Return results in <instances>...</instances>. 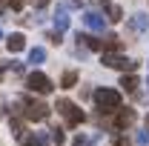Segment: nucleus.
<instances>
[{"mask_svg": "<svg viewBox=\"0 0 149 146\" xmlns=\"http://www.w3.org/2000/svg\"><path fill=\"white\" fill-rule=\"evenodd\" d=\"M63 117H66V123L69 126H80L83 120H86V115H83V109L77 106V103H72V100H66V97H60L57 100V106H55Z\"/></svg>", "mask_w": 149, "mask_h": 146, "instance_id": "obj_1", "label": "nucleus"}, {"mask_svg": "<svg viewBox=\"0 0 149 146\" xmlns=\"http://www.w3.org/2000/svg\"><path fill=\"white\" fill-rule=\"evenodd\" d=\"M95 103H97L100 115L115 112V109H120V92H115V89H97V92H95Z\"/></svg>", "mask_w": 149, "mask_h": 146, "instance_id": "obj_2", "label": "nucleus"}, {"mask_svg": "<svg viewBox=\"0 0 149 146\" xmlns=\"http://www.w3.org/2000/svg\"><path fill=\"white\" fill-rule=\"evenodd\" d=\"M23 115H26V120H46L49 115H52V109L43 103V100H32V97H26L23 100Z\"/></svg>", "mask_w": 149, "mask_h": 146, "instance_id": "obj_3", "label": "nucleus"}, {"mask_svg": "<svg viewBox=\"0 0 149 146\" xmlns=\"http://www.w3.org/2000/svg\"><path fill=\"white\" fill-rule=\"evenodd\" d=\"M103 66H109V69H123V72H135V69H138L135 60L120 57V55H115V52H103Z\"/></svg>", "mask_w": 149, "mask_h": 146, "instance_id": "obj_4", "label": "nucleus"}, {"mask_svg": "<svg viewBox=\"0 0 149 146\" xmlns=\"http://www.w3.org/2000/svg\"><path fill=\"white\" fill-rule=\"evenodd\" d=\"M26 86H29L32 92H37V95H49V92H52V80H49L43 72H32L29 77H26Z\"/></svg>", "mask_w": 149, "mask_h": 146, "instance_id": "obj_5", "label": "nucleus"}, {"mask_svg": "<svg viewBox=\"0 0 149 146\" xmlns=\"http://www.w3.org/2000/svg\"><path fill=\"white\" fill-rule=\"evenodd\" d=\"M80 20H83V26H86V29H92V32H103V29H106V23H109L100 12H83V17H80Z\"/></svg>", "mask_w": 149, "mask_h": 146, "instance_id": "obj_6", "label": "nucleus"}, {"mask_svg": "<svg viewBox=\"0 0 149 146\" xmlns=\"http://www.w3.org/2000/svg\"><path fill=\"white\" fill-rule=\"evenodd\" d=\"M135 109H120V115H118V120H115V126L118 129H126V126H132L135 123Z\"/></svg>", "mask_w": 149, "mask_h": 146, "instance_id": "obj_7", "label": "nucleus"}, {"mask_svg": "<svg viewBox=\"0 0 149 146\" xmlns=\"http://www.w3.org/2000/svg\"><path fill=\"white\" fill-rule=\"evenodd\" d=\"M129 26L135 29V32H149V17H146V15H132Z\"/></svg>", "mask_w": 149, "mask_h": 146, "instance_id": "obj_8", "label": "nucleus"}, {"mask_svg": "<svg viewBox=\"0 0 149 146\" xmlns=\"http://www.w3.org/2000/svg\"><path fill=\"white\" fill-rule=\"evenodd\" d=\"M118 49H120L118 35H106V40H100V52H118Z\"/></svg>", "mask_w": 149, "mask_h": 146, "instance_id": "obj_9", "label": "nucleus"}, {"mask_svg": "<svg viewBox=\"0 0 149 146\" xmlns=\"http://www.w3.org/2000/svg\"><path fill=\"white\" fill-rule=\"evenodd\" d=\"M46 143H49V135H43V132H35V135L23 138V146H46Z\"/></svg>", "mask_w": 149, "mask_h": 146, "instance_id": "obj_10", "label": "nucleus"}, {"mask_svg": "<svg viewBox=\"0 0 149 146\" xmlns=\"http://www.w3.org/2000/svg\"><path fill=\"white\" fill-rule=\"evenodd\" d=\"M6 46H9V52H23V49H26V37L23 35H12L6 40Z\"/></svg>", "mask_w": 149, "mask_h": 146, "instance_id": "obj_11", "label": "nucleus"}, {"mask_svg": "<svg viewBox=\"0 0 149 146\" xmlns=\"http://www.w3.org/2000/svg\"><path fill=\"white\" fill-rule=\"evenodd\" d=\"M100 9H103V12L109 15L106 20H120V17H123V12H120V6H115V3H106V0H103V3H100Z\"/></svg>", "mask_w": 149, "mask_h": 146, "instance_id": "obj_12", "label": "nucleus"}, {"mask_svg": "<svg viewBox=\"0 0 149 146\" xmlns=\"http://www.w3.org/2000/svg\"><path fill=\"white\" fill-rule=\"evenodd\" d=\"M66 26H69V17H66V6H60V9H57V15H55V29H57V32H63Z\"/></svg>", "mask_w": 149, "mask_h": 146, "instance_id": "obj_13", "label": "nucleus"}, {"mask_svg": "<svg viewBox=\"0 0 149 146\" xmlns=\"http://www.w3.org/2000/svg\"><path fill=\"white\" fill-rule=\"evenodd\" d=\"M43 60H46V49H40V46H35V49H32V52H29V63H43Z\"/></svg>", "mask_w": 149, "mask_h": 146, "instance_id": "obj_14", "label": "nucleus"}, {"mask_svg": "<svg viewBox=\"0 0 149 146\" xmlns=\"http://www.w3.org/2000/svg\"><path fill=\"white\" fill-rule=\"evenodd\" d=\"M120 86H123L126 92H135V89H138V77H135V74H123V80H120Z\"/></svg>", "mask_w": 149, "mask_h": 146, "instance_id": "obj_15", "label": "nucleus"}, {"mask_svg": "<svg viewBox=\"0 0 149 146\" xmlns=\"http://www.w3.org/2000/svg\"><path fill=\"white\" fill-rule=\"evenodd\" d=\"M74 83H77V72H66V74H63V80H60L63 89H72Z\"/></svg>", "mask_w": 149, "mask_h": 146, "instance_id": "obj_16", "label": "nucleus"}, {"mask_svg": "<svg viewBox=\"0 0 149 146\" xmlns=\"http://www.w3.org/2000/svg\"><path fill=\"white\" fill-rule=\"evenodd\" d=\"M52 140H55L57 146H63V143H66V135H63V129H52Z\"/></svg>", "mask_w": 149, "mask_h": 146, "instance_id": "obj_17", "label": "nucleus"}, {"mask_svg": "<svg viewBox=\"0 0 149 146\" xmlns=\"http://www.w3.org/2000/svg\"><path fill=\"white\" fill-rule=\"evenodd\" d=\"M138 143H141V146H146V143H149V129L138 132Z\"/></svg>", "mask_w": 149, "mask_h": 146, "instance_id": "obj_18", "label": "nucleus"}, {"mask_svg": "<svg viewBox=\"0 0 149 146\" xmlns=\"http://www.w3.org/2000/svg\"><path fill=\"white\" fill-rule=\"evenodd\" d=\"M6 6H12V9L17 12V9H23V0H6Z\"/></svg>", "mask_w": 149, "mask_h": 146, "instance_id": "obj_19", "label": "nucleus"}, {"mask_svg": "<svg viewBox=\"0 0 149 146\" xmlns=\"http://www.w3.org/2000/svg\"><path fill=\"white\" fill-rule=\"evenodd\" d=\"M49 40H52V43L57 46V43H60V32H52V35H49Z\"/></svg>", "mask_w": 149, "mask_h": 146, "instance_id": "obj_20", "label": "nucleus"}, {"mask_svg": "<svg viewBox=\"0 0 149 146\" xmlns=\"http://www.w3.org/2000/svg\"><path fill=\"white\" fill-rule=\"evenodd\" d=\"M74 146H86V138H74Z\"/></svg>", "mask_w": 149, "mask_h": 146, "instance_id": "obj_21", "label": "nucleus"}, {"mask_svg": "<svg viewBox=\"0 0 149 146\" xmlns=\"http://www.w3.org/2000/svg\"><path fill=\"white\" fill-rule=\"evenodd\" d=\"M35 3H37V6H46V3H49V0H35Z\"/></svg>", "mask_w": 149, "mask_h": 146, "instance_id": "obj_22", "label": "nucleus"}, {"mask_svg": "<svg viewBox=\"0 0 149 146\" xmlns=\"http://www.w3.org/2000/svg\"><path fill=\"white\" fill-rule=\"evenodd\" d=\"M0 37H3V29H0Z\"/></svg>", "mask_w": 149, "mask_h": 146, "instance_id": "obj_23", "label": "nucleus"}, {"mask_svg": "<svg viewBox=\"0 0 149 146\" xmlns=\"http://www.w3.org/2000/svg\"><path fill=\"white\" fill-rule=\"evenodd\" d=\"M146 86H149V83H146Z\"/></svg>", "mask_w": 149, "mask_h": 146, "instance_id": "obj_24", "label": "nucleus"}]
</instances>
